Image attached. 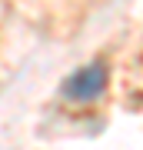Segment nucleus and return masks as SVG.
Returning <instances> with one entry per match:
<instances>
[{"label":"nucleus","mask_w":143,"mask_h":150,"mask_svg":"<svg viewBox=\"0 0 143 150\" xmlns=\"http://www.w3.org/2000/svg\"><path fill=\"white\" fill-rule=\"evenodd\" d=\"M106 90V67L103 64H87L73 70V74L63 80V97L73 103H87V100H97Z\"/></svg>","instance_id":"f257e3e1"}]
</instances>
